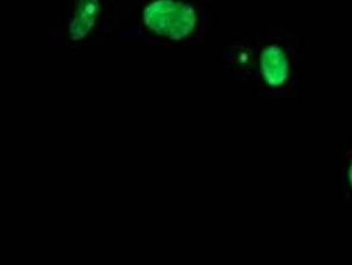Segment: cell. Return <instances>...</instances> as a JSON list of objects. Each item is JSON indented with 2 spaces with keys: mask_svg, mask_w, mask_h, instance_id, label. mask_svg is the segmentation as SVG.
<instances>
[{
  "mask_svg": "<svg viewBox=\"0 0 352 265\" xmlns=\"http://www.w3.org/2000/svg\"><path fill=\"white\" fill-rule=\"evenodd\" d=\"M342 192L347 200L352 202V146L342 153Z\"/></svg>",
  "mask_w": 352,
  "mask_h": 265,
  "instance_id": "obj_3",
  "label": "cell"
},
{
  "mask_svg": "<svg viewBox=\"0 0 352 265\" xmlns=\"http://www.w3.org/2000/svg\"><path fill=\"white\" fill-rule=\"evenodd\" d=\"M143 21L165 44H191L202 38L206 10L203 0H151Z\"/></svg>",
  "mask_w": 352,
  "mask_h": 265,
  "instance_id": "obj_2",
  "label": "cell"
},
{
  "mask_svg": "<svg viewBox=\"0 0 352 265\" xmlns=\"http://www.w3.org/2000/svg\"><path fill=\"white\" fill-rule=\"evenodd\" d=\"M254 77L265 97H293L300 74V41L289 28H263L255 41Z\"/></svg>",
  "mask_w": 352,
  "mask_h": 265,
  "instance_id": "obj_1",
  "label": "cell"
}]
</instances>
